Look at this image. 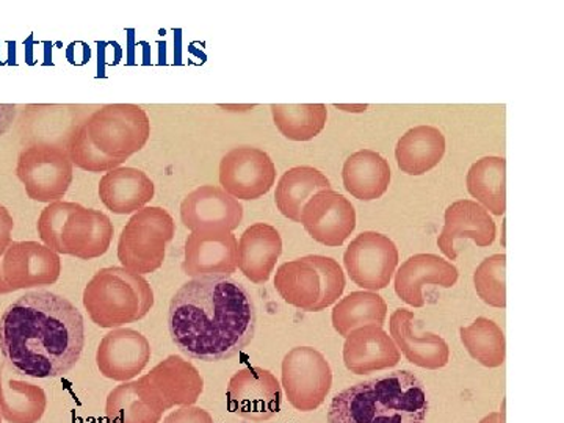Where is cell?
I'll use <instances>...</instances> for the list:
<instances>
[{"label":"cell","mask_w":564,"mask_h":423,"mask_svg":"<svg viewBox=\"0 0 564 423\" xmlns=\"http://www.w3.org/2000/svg\"><path fill=\"white\" fill-rule=\"evenodd\" d=\"M256 322L250 291L231 280L185 282L170 302V336L195 361H228L239 355L254 339Z\"/></svg>","instance_id":"6da1fadb"},{"label":"cell","mask_w":564,"mask_h":423,"mask_svg":"<svg viewBox=\"0 0 564 423\" xmlns=\"http://www.w3.org/2000/svg\"><path fill=\"white\" fill-rule=\"evenodd\" d=\"M84 347V317L57 293H25L0 315V352L25 377L68 373L79 362Z\"/></svg>","instance_id":"7a4b0ae2"},{"label":"cell","mask_w":564,"mask_h":423,"mask_svg":"<svg viewBox=\"0 0 564 423\" xmlns=\"http://www.w3.org/2000/svg\"><path fill=\"white\" fill-rule=\"evenodd\" d=\"M430 400L410 370L381 375L334 397L328 423H425Z\"/></svg>","instance_id":"3957f363"},{"label":"cell","mask_w":564,"mask_h":423,"mask_svg":"<svg viewBox=\"0 0 564 423\" xmlns=\"http://www.w3.org/2000/svg\"><path fill=\"white\" fill-rule=\"evenodd\" d=\"M82 300L93 323L115 329L147 317L154 306V292L141 274L107 267L88 281Z\"/></svg>","instance_id":"277c9868"},{"label":"cell","mask_w":564,"mask_h":423,"mask_svg":"<svg viewBox=\"0 0 564 423\" xmlns=\"http://www.w3.org/2000/svg\"><path fill=\"white\" fill-rule=\"evenodd\" d=\"M282 300L304 313H321L343 299L345 273L328 256H304L282 263L274 276Z\"/></svg>","instance_id":"5b68a950"},{"label":"cell","mask_w":564,"mask_h":423,"mask_svg":"<svg viewBox=\"0 0 564 423\" xmlns=\"http://www.w3.org/2000/svg\"><path fill=\"white\" fill-rule=\"evenodd\" d=\"M176 226L169 210L151 206L135 212L122 228L118 259L129 272L154 273L165 261L166 245L174 239Z\"/></svg>","instance_id":"8992f818"},{"label":"cell","mask_w":564,"mask_h":423,"mask_svg":"<svg viewBox=\"0 0 564 423\" xmlns=\"http://www.w3.org/2000/svg\"><path fill=\"white\" fill-rule=\"evenodd\" d=\"M85 128L96 150L122 162L143 150L151 137L150 117L135 104H107L93 111Z\"/></svg>","instance_id":"52a82bcc"},{"label":"cell","mask_w":564,"mask_h":423,"mask_svg":"<svg viewBox=\"0 0 564 423\" xmlns=\"http://www.w3.org/2000/svg\"><path fill=\"white\" fill-rule=\"evenodd\" d=\"M281 388L285 399L302 413L318 410L333 388V370L313 347H295L282 359Z\"/></svg>","instance_id":"ba28073f"},{"label":"cell","mask_w":564,"mask_h":423,"mask_svg":"<svg viewBox=\"0 0 564 423\" xmlns=\"http://www.w3.org/2000/svg\"><path fill=\"white\" fill-rule=\"evenodd\" d=\"M68 152L54 147L25 148L18 158L17 176L33 202H61L73 182Z\"/></svg>","instance_id":"9c48e42d"},{"label":"cell","mask_w":564,"mask_h":423,"mask_svg":"<svg viewBox=\"0 0 564 423\" xmlns=\"http://www.w3.org/2000/svg\"><path fill=\"white\" fill-rule=\"evenodd\" d=\"M348 276L364 291H383L399 265V250L388 236L367 231L348 245L344 254Z\"/></svg>","instance_id":"30bf717a"},{"label":"cell","mask_w":564,"mask_h":423,"mask_svg":"<svg viewBox=\"0 0 564 423\" xmlns=\"http://www.w3.org/2000/svg\"><path fill=\"white\" fill-rule=\"evenodd\" d=\"M229 413L254 423L280 413L282 388L278 378L262 367H245L232 375L226 391Z\"/></svg>","instance_id":"8fae6325"},{"label":"cell","mask_w":564,"mask_h":423,"mask_svg":"<svg viewBox=\"0 0 564 423\" xmlns=\"http://www.w3.org/2000/svg\"><path fill=\"white\" fill-rule=\"evenodd\" d=\"M274 181L276 166L272 158L259 148H234L221 159V188L237 202L262 198L272 191Z\"/></svg>","instance_id":"7c38bea8"},{"label":"cell","mask_w":564,"mask_h":423,"mask_svg":"<svg viewBox=\"0 0 564 423\" xmlns=\"http://www.w3.org/2000/svg\"><path fill=\"white\" fill-rule=\"evenodd\" d=\"M0 270L10 292L52 285L61 278V254L39 242H11Z\"/></svg>","instance_id":"4fadbf2b"},{"label":"cell","mask_w":564,"mask_h":423,"mask_svg":"<svg viewBox=\"0 0 564 423\" xmlns=\"http://www.w3.org/2000/svg\"><path fill=\"white\" fill-rule=\"evenodd\" d=\"M181 220L192 232H232L242 225L243 206L215 185H202L181 203Z\"/></svg>","instance_id":"5bb4252c"},{"label":"cell","mask_w":564,"mask_h":423,"mask_svg":"<svg viewBox=\"0 0 564 423\" xmlns=\"http://www.w3.org/2000/svg\"><path fill=\"white\" fill-rule=\"evenodd\" d=\"M182 270L192 280H229L237 272L232 232H192L185 240Z\"/></svg>","instance_id":"9a60e30c"},{"label":"cell","mask_w":564,"mask_h":423,"mask_svg":"<svg viewBox=\"0 0 564 423\" xmlns=\"http://www.w3.org/2000/svg\"><path fill=\"white\" fill-rule=\"evenodd\" d=\"M151 361V344L140 332L132 328H115L102 337L96 351V366L104 378L128 383Z\"/></svg>","instance_id":"2e32d148"},{"label":"cell","mask_w":564,"mask_h":423,"mask_svg":"<svg viewBox=\"0 0 564 423\" xmlns=\"http://www.w3.org/2000/svg\"><path fill=\"white\" fill-rule=\"evenodd\" d=\"M303 228L325 247H343L356 229V210L339 192L323 191L304 204Z\"/></svg>","instance_id":"e0dca14e"},{"label":"cell","mask_w":564,"mask_h":423,"mask_svg":"<svg viewBox=\"0 0 564 423\" xmlns=\"http://www.w3.org/2000/svg\"><path fill=\"white\" fill-rule=\"evenodd\" d=\"M76 106H28L20 121L25 147H54L66 151L73 133L84 124Z\"/></svg>","instance_id":"ac0fdd59"},{"label":"cell","mask_w":564,"mask_h":423,"mask_svg":"<svg viewBox=\"0 0 564 423\" xmlns=\"http://www.w3.org/2000/svg\"><path fill=\"white\" fill-rule=\"evenodd\" d=\"M113 234V223L106 214L77 204L63 226V254L82 261L101 258L109 251Z\"/></svg>","instance_id":"d6986e66"},{"label":"cell","mask_w":564,"mask_h":423,"mask_svg":"<svg viewBox=\"0 0 564 423\" xmlns=\"http://www.w3.org/2000/svg\"><path fill=\"white\" fill-rule=\"evenodd\" d=\"M496 223L481 204L473 199H459L447 207L444 215V228L437 237V247L451 261L458 259L455 242L470 239L477 247H491L496 240Z\"/></svg>","instance_id":"ffe728a7"},{"label":"cell","mask_w":564,"mask_h":423,"mask_svg":"<svg viewBox=\"0 0 564 423\" xmlns=\"http://www.w3.org/2000/svg\"><path fill=\"white\" fill-rule=\"evenodd\" d=\"M343 356L348 372L355 375L392 369L402 359V352L389 333L375 325L352 329L345 337Z\"/></svg>","instance_id":"44dd1931"},{"label":"cell","mask_w":564,"mask_h":423,"mask_svg":"<svg viewBox=\"0 0 564 423\" xmlns=\"http://www.w3.org/2000/svg\"><path fill=\"white\" fill-rule=\"evenodd\" d=\"M147 378L165 411L195 406L204 392L203 375L182 356L172 355L163 359L147 373Z\"/></svg>","instance_id":"7402d4cb"},{"label":"cell","mask_w":564,"mask_h":423,"mask_svg":"<svg viewBox=\"0 0 564 423\" xmlns=\"http://www.w3.org/2000/svg\"><path fill=\"white\" fill-rule=\"evenodd\" d=\"M458 269L436 254H414L395 272V293L402 302L413 307L425 306L423 288L426 284L454 288L458 281Z\"/></svg>","instance_id":"603a6c76"},{"label":"cell","mask_w":564,"mask_h":423,"mask_svg":"<svg viewBox=\"0 0 564 423\" xmlns=\"http://www.w3.org/2000/svg\"><path fill=\"white\" fill-rule=\"evenodd\" d=\"M414 313L408 310H397L389 321V332L393 343L404 358L414 366L426 370H440L451 361V348L440 334L425 333L417 336L414 333Z\"/></svg>","instance_id":"cb8c5ba5"},{"label":"cell","mask_w":564,"mask_h":423,"mask_svg":"<svg viewBox=\"0 0 564 423\" xmlns=\"http://www.w3.org/2000/svg\"><path fill=\"white\" fill-rule=\"evenodd\" d=\"M282 254L281 234L272 225L256 223L237 242V269L254 284H265Z\"/></svg>","instance_id":"d4e9b609"},{"label":"cell","mask_w":564,"mask_h":423,"mask_svg":"<svg viewBox=\"0 0 564 423\" xmlns=\"http://www.w3.org/2000/svg\"><path fill=\"white\" fill-rule=\"evenodd\" d=\"M163 413L165 408L147 375L117 386L107 395L106 417L109 423H161Z\"/></svg>","instance_id":"484cf974"},{"label":"cell","mask_w":564,"mask_h":423,"mask_svg":"<svg viewBox=\"0 0 564 423\" xmlns=\"http://www.w3.org/2000/svg\"><path fill=\"white\" fill-rule=\"evenodd\" d=\"M155 185L147 173L131 166H118L99 182V198L117 215L135 214L154 198Z\"/></svg>","instance_id":"4316f807"},{"label":"cell","mask_w":564,"mask_h":423,"mask_svg":"<svg viewBox=\"0 0 564 423\" xmlns=\"http://www.w3.org/2000/svg\"><path fill=\"white\" fill-rule=\"evenodd\" d=\"M13 373L10 362L0 366V415L9 423H39L46 413V392Z\"/></svg>","instance_id":"83f0119b"},{"label":"cell","mask_w":564,"mask_h":423,"mask_svg":"<svg viewBox=\"0 0 564 423\" xmlns=\"http://www.w3.org/2000/svg\"><path fill=\"white\" fill-rule=\"evenodd\" d=\"M345 191L361 202H373L388 192L391 184V166L383 155L372 150L351 154L344 163Z\"/></svg>","instance_id":"f1b7e54d"},{"label":"cell","mask_w":564,"mask_h":423,"mask_svg":"<svg viewBox=\"0 0 564 423\" xmlns=\"http://www.w3.org/2000/svg\"><path fill=\"white\" fill-rule=\"evenodd\" d=\"M445 154V137L434 126H415L395 148L397 165L410 176H422L436 169Z\"/></svg>","instance_id":"f546056e"},{"label":"cell","mask_w":564,"mask_h":423,"mask_svg":"<svg viewBox=\"0 0 564 423\" xmlns=\"http://www.w3.org/2000/svg\"><path fill=\"white\" fill-rule=\"evenodd\" d=\"M323 191H332V182L321 170L295 166L282 174L274 192V203L285 218L300 223L304 204Z\"/></svg>","instance_id":"4dcf8cb0"},{"label":"cell","mask_w":564,"mask_h":423,"mask_svg":"<svg viewBox=\"0 0 564 423\" xmlns=\"http://www.w3.org/2000/svg\"><path fill=\"white\" fill-rule=\"evenodd\" d=\"M467 191L486 210L502 217L507 210V159L484 158L470 166Z\"/></svg>","instance_id":"1f68e13d"},{"label":"cell","mask_w":564,"mask_h":423,"mask_svg":"<svg viewBox=\"0 0 564 423\" xmlns=\"http://www.w3.org/2000/svg\"><path fill=\"white\" fill-rule=\"evenodd\" d=\"M388 317V304L377 292L358 291L339 300L333 310V326L339 336L347 337L352 329L361 326L383 328Z\"/></svg>","instance_id":"d6a6232c"},{"label":"cell","mask_w":564,"mask_h":423,"mask_svg":"<svg viewBox=\"0 0 564 423\" xmlns=\"http://www.w3.org/2000/svg\"><path fill=\"white\" fill-rule=\"evenodd\" d=\"M270 110L278 131L292 141L315 139L328 120L325 104H272Z\"/></svg>","instance_id":"836d02e7"},{"label":"cell","mask_w":564,"mask_h":423,"mask_svg":"<svg viewBox=\"0 0 564 423\" xmlns=\"http://www.w3.org/2000/svg\"><path fill=\"white\" fill-rule=\"evenodd\" d=\"M467 352L484 367L497 369L507 358V340L500 326L489 318L478 317L466 328L459 329Z\"/></svg>","instance_id":"e575fe53"},{"label":"cell","mask_w":564,"mask_h":423,"mask_svg":"<svg viewBox=\"0 0 564 423\" xmlns=\"http://www.w3.org/2000/svg\"><path fill=\"white\" fill-rule=\"evenodd\" d=\"M474 285L481 302L488 306L507 307V256L486 258L474 273Z\"/></svg>","instance_id":"d590c367"},{"label":"cell","mask_w":564,"mask_h":423,"mask_svg":"<svg viewBox=\"0 0 564 423\" xmlns=\"http://www.w3.org/2000/svg\"><path fill=\"white\" fill-rule=\"evenodd\" d=\"M66 152H68V158L73 166H77V169L88 173L111 172V170L118 169L122 163V161L107 158L101 151L96 150L95 144L91 143L90 137H88L85 122L73 133V137H70Z\"/></svg>","instance_id":"8d00e7d4"},{"label":"cell","mask_w":564,"mask_h":423,"mask_svg":"<svg viewBox=\"0 0 564 423\" xmlns=\"http://www.w3.org/2000/svg\"><path fill=\"white\" fill-rule=\"evenodd\" d=\"M77 203L55 202L51 203L41 212L36 229H39L40 239L47 248L57 254H63L62 231L66 218L70 212L76 209Z\"/></svg>","instance_id":"74e56055"},{"label":"cell","mask_w":564,"mask_h":423,"mask_svg":"<svg viewBox=\"0 0 564 423\" xmlns=\"http://www.w3.org/2000/svg\"><path fill=\"white\" fill-rule=\"evenodd\" d=\"M163 423H214V417L203 408L185 406L166 415Z\"/></svg>","instance_id":"f35d334b"},{"label":"cell","mask_w":564,"mask_h":423,"mask_svg":"<svg viewBox=\"0 0 564 423\" xmlns=\"http://www.w3.org/2000/svg\"><path fill=\"white\" fill-rule=\"evenodd\" d=\"M13 228V217H11L9 209L0 204V258L6 254L7 248L11 245Z\"/></svg>","instance_id":"ab89813d"},{"label":"cell","mask_w":564,"mask_h":423,"mask_svg":"<svg viewBox=\"0 0 564 423\" xmlns=\"http://www.w3.org/2000/svg\"><path fill=\"white\" fill-rule=\"evenodd\" d=\"M18 106L14 104H0V137L6 135L17 120Z\"/></svg>","instance_id":"60d3db41"},{"label":"cell","mask_w":564,"mask_h":423,"mask_svg":"<svg viewBox=\"0 0 564 423\" xmlns=\"http://www.w3.org/2000/svg\"><path fill=\"white\" fill-rule=\"evenodd\" d=\"M480 423H505V411L502 413H491L481 419Z\"/></svg>","instance_id":"b9f144b4"},{"label":"cell","mask_w":564,"mask_h":423,"mask_svg":"<svg viewBox=\"0 0 564 423\" xmlns=\"http://www.w3.org/2000/svg\"><path fill=\"white\" fill-rule=\"evenodd\" d=\"M7 293H11L10 289L7 288L6 281H3L2 270H0V295H7Z\"/></svg>","instance_id":"7bdbcfd3"},{"label":"cell","mask_w":564,"mask_h":423,"mask_svg":"<svg viewBox=\"0 0 564 423\" xmlns=\"http://www.w3.org/2000/svg\"><path fill=\"white\" fill-rule=\"evenodd\" d=\"M0 423H2V415H0Z\"/></svg>","instance_id":"ee69618b"}]
</instances>
